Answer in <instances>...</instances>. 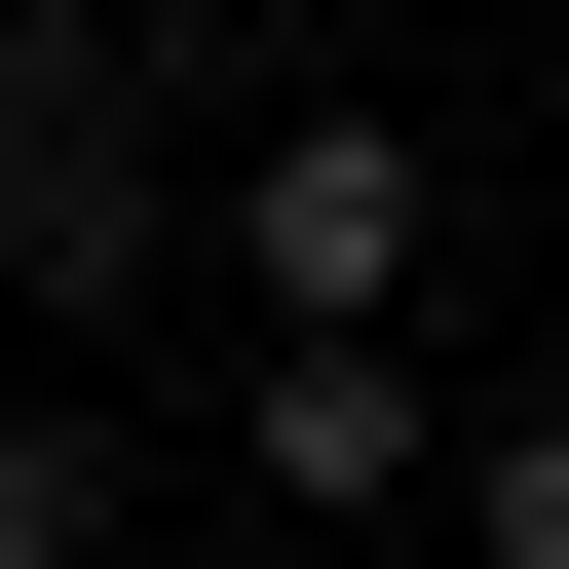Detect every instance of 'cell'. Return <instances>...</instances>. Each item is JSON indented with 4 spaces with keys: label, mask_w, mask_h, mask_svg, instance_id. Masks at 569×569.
<instances>
[{
    "label": "cell",
    "mask_w": 569,
    "mask_h": 569,
    "mask_svg": "<svg viewBox=\"0 0 569 569\" xmlns=\"http://www.w3.org/2000/svg\"><path fill=\"white\" fill-rule=\"evenodd\" d=\"M114 305H190L152 39H114V0H0V342H114Z\"/></svg>",
    "instance_id": "6da1fadb"
},
{
    "label": "cell",
    "mask_w": 569,
    "mask_h": 569,
    "mask_svg": "<svg viewBox=\"0 0 569 569\" xmlns=\"http://www.w3.org/2000/svg\"><path fill=\"white\" fill-rule=\"evenodd\" d=\"M418 456H456L418 305H266V342H228V493H266V531H418Z\"/></svg>",
    "instance_id": "7a4b0ae2"
},
{
    "label": "cell",
    "mask_w": 569,
    "mask_h": 569,
    "mask_svg": "<svg viewBox=\"0 0 569 569\" xmlns=\"http://www.w3.org/2000/svg\"><path fill=\"white\" fill-rule=\"evenodd\" d=\"M418 266H456V152L418 114H266L228 152V305H418Z\"/></svg>",
    "instance_id": "3957f363"
},
{
    "label": "cell",
    "mask_w": 569,
    "mask_h": 569,
    "mask_svg": "<svg viewBox=\"0 0 569 569\" xmlns=\"http://www.w3.org/2000/svg\"><path fill=\"white\" fill-rule=\"evenodd\" d=\"M0 569H114V418H39V380H0Z\"/></svg>",
    "instance_id": "277c9868"
},
{
    "label": "cell",
    "mask_w": 569,
    "mask_h": 569,
    "mask_svg": "<svg viewBox=\"0 0 569 569\" xmlns=\"http://www.w3.org/2000/svg\"><path fill=\"white\" fill-rule=\"evenodd\" d=\"M418 493H456V569H569V418H456Z\"/></svg>",
    "instance_id": "5b68a950"
},
{
    "label": "cell",
    "mask_w": 569,
    "mask_h": 569,
    "mask_svg": "<svg viewBox=\"0 0 569 569\" xmlns=\"http://www.w3.org/2000/svg\"><path fill=\"white\" fill-rule=\"evenodd\" d=\"M114 39H190V0H114Z\"/></svg>",
    "instance_id": "8992f818"
},
{
    "label": "cell",
    "mask_w": 569,
    "mask_h": 569,
    "mask_svg": "<svg viewBox=\"0 0 569 569\" xmlns=\"http://www.w3.org/2000/svg\"><path fill=\"white\" fill-rule=\"evenodd\" d=\"M0 380H39V342H0Z\"/></svg>",
    "instance_id": "52a82bcc"
}]
</instances>
